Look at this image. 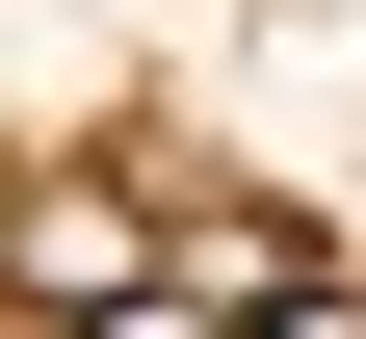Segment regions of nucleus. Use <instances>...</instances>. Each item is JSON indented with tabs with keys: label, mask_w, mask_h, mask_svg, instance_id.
<instances>
[{
	"label": "nucleus",
	"mask_w": 366,
	"mask_h": 339,
	"mask_svg": "<svg viewBox=\"0 0 366 339\" xmlns=\"http://www.w3.org/2000/svg\"><path fill=\"white\" fill-rule=\"evenodd\" d=\"M79 339H209V313H157V287H131V313H79Z\"/></svg>",
	"instance_id": "3"
},
{
	"label": "nucleus",
	"mask_w": 366,
	"mask_h": 339,
	"mask_svg": "<svg viewBox=\"0 0 366 339\" xmlns=\"http://www.w3.org/2000/svg\"><path fill=\"white\" fill-rule=\"evenodd\" d=\"M262 339H366V287H262Z\"/></svg>",
	"instance_id": "2"
},
{
	"label": "nucleus",
	"mask_w": 366,
	"mask_h": 339,
	"mask_svg": "<svg viewBox=\"0 0 366 339\" xmlns=\"http://www.w3.org/2000/svg\"><path fill=\"white\" fill-rule=\"evenodd\" d=\"M131 287H157L131 183H26V209H0V313H131Z\"/></svg>",
	"instance_id": "1"
}]
</instances>
